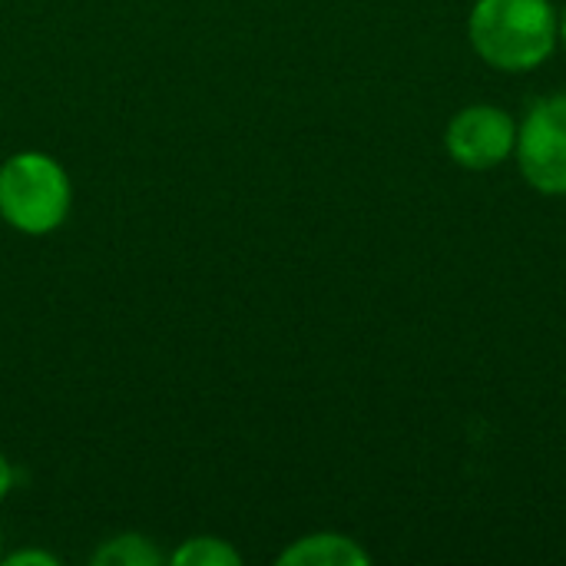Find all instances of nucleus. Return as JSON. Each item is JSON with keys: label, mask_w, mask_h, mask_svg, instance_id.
Segmentation results:
<instances>
[{"label": "nucleus", "mask_w": 566, "mask_h": 566, "mask_svg": "<svg viewBox=\"0 0 566 566\" xmlns=\"http://www.w3.org/2000/svg\"><path fill=\"white\" fill-rule=\"evenodd\" d=\"M468 36L478 56L504 73L537 70L560 40L551 0H478Z\"/></svg>", "instance_id": "obj_1"}, {"label": "nucleus", "mask_w": 566, "mask_h": 566, "mask_svg": "<svg viewBox=\"0 0 566 566\" xmlns=\"http://www.w3.org/2000/svg\"><path fill=\"white\" fill-rule=\"evenodd\" d=\"M70 212V176L46 153H17L0 166V216L27 235H46Z\"/></svg>", "instance_id": "obj_2"}, {"label": "nucleus", "mask_w": 566, "mask_h": 566, "mask_svg": "<svg viewBox=\"0 0 566 566\" xmlns=\"http://www.w3.org/2000/svg\"><path fill=\"white\" fill-rule=\"evenodd\" d=\"M524 179L544 196H566V93L541 99L517 129Z\"/></svg>", "instance_id": "obj_3"}, {"label": "nucleus", "mask_w": 566, "mask_h": 566, "mask_svg": "<svg viewBox=\"0 0 566 566\" xmlns=\"http://www.w3.org/2000/svg\"><path fill=\"white\" fill-rule=\"evenodd\" d=\"M517 146V126L501 106H468L448 126V153L458 166L484 172L501 166Z\"/></svg>", "instance_id": "obj_4"}, {"label": "nucleus", "mask_w": 566, "mask_h": 566, "mask_svg": "<svg viewBox=\"0 0 566 566\" xmlns=\"http://www.w3.org/2000/svg\"><path fill=\"white\" fill-rule=\"evenodd\" d=\"M282 566H365L368 554L342 534H312L292 544L282 557Z\"/></svg>", "instance_id": "obj_5"}, {"label": "nucleus", "mask_w": 566, "mask_h": 566, "mask_svg": "<svg viewBox=\"0 0 566 566\" xmlns=\"http://www.w3.org/2000/svg\"><path fill=\"white\" fill-rule=\"evenodd\" d=\"M163 554L139 534H123L93 554V566H159Z\"/></svg>", "instance_id": "obj_6"}, {"label": "nucleus", "mask_w": 566, "mask_h": 566, "mask_svg": "<svg viewBox=\"0 0 566 566\" xmlns=\"http://www.w3.org/2000/svg\"><path fill=\"white\" fill-rule=\"evenodd\" d=\"M172 566H239L242 557L239 551H232L226 541H216V537H192L189 544H182L172 557Z\"/></svg>", "instance_id": "obj_7"}, {"label": "nucleus", "mask_w": 566, "mask_h": 566, "mask_svg": "<svg viewBox=\"0 0 566 566\" xmlns=\"http://www.w3.org/2000/svg\"><path fill=\"white\" fill-rule=\"evenodd\" d=\"M7 566H56L60 560L56 557H50V554H40V551H20V554H10Z\"/></svg>", "instance_id": "obj_8"}, {"label": "nucleus", "mask_w": 566, "mask_h": 566, "mask_svg": "<svg viewBox=\"0 0 566 566\" xmlns=\"http://www.w3.org/2000/svg\"><path fill=\"white\" fill-rule=\"evenodd\" d=\"M10 484H13V471H10V464H7V458L0 454V501L7 497V491H10Z\"/></svg>", "instance_id": "obj_9"}, {"label": "nucleus", "mask_w": 566, "mask_h": 566, "mask_svg": "<svg viewBox=\"0 0 566 566\" xmlns=\"http://www.w3.org/2000/svg\"><path fill=\"white\" fill-rule=\"evenodd\" d=\"M557 36L564 40V46H566V10L557 17Z\"/></svg>", "instance_id": "obj_10"}, {"label": "nucleus", "mask_w": 566, "mask_h": 566, "mask_svg": "<svg viewBox=\"0 0 566 566\" xmlns=\"http://www.w3.org/2000/svg\"><path fill=\"white\" fill-rule=\"evenodd\" d=\"M0 544H3V537H0Z\"/></svg>", "instance_id": "obj_11"}]
</instances>
